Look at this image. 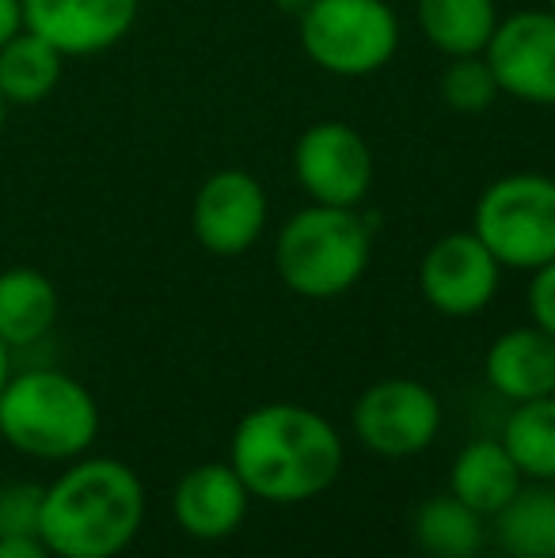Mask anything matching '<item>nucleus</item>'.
<instances>
[{
  "label": "nucleus",
  "instance_id": "nucleus-1",
  "mask_svg": "<svg viewBox=\"0 0 555 558\" xmlns=\"http://www.w3.org/2000/svg\"><path fill=\"white\" fill-rule=\"evenodd\" d=\"M229 463L255 498L293 506L339 478L342 441L324 414L297 403H267L240 418Z\"/></svg>",
  "mask_w": 555,
  "mask_h": 558
},
{
  "label": "nucleus",
  "instance_id": "nucleus-2",
  "mask_svg": "<svg viewBox=\"0 0 555 558\" xmlns=\"http://www.w3.org/2000/svg\"><path fill=\"white\" fill-rule=\"evenodd\" d=\"M145 521V486L119 460H84L43 494L38 536L58 558H114Z\"/></svg>",
  "mask_w": 555,
  "mask_h": 558
},
{
  "label": "nucleus",
  "instance_id": "nucleus-3",
  "mask_svg": "<svg viewBox=\"0 0 555 558\" xmlns=\"http://www.w3.org/2000/svg\"><path fill=\"white\" fill-rule=\"evenodd\" d=\"M373 258V225L358 209L316 206L293 214L275 243L278 278L309 301H331L362 281Z\"/></svg>",
  "mask_w": 555,
  "mask_h": 558
},
{
  "label": "nucleus",
  "instance_id": "nucleus-4",
  "mask_svg": "<svg viewBox=\"0 0 555 558\" xmlns=\"http://www.w3.org/2000/svg\"><path fill=\"white\" fill-rule=\"evenodd\" d=\"M99 434V407L81 380L58 368L8 376L0 391V437L35 460H73Z\"/></svg>",
  "mask_w": 555,
  "mask_h": 558
},
{
  "label": "nucleus",
  "instance_id": "nucleus-5",
  "mask_svg": "<svg viewBox=\"0 0 555 558\" xmlns=\"http://www.w3.org/2000/svg\"><path fill=\"white\" fill-rule=\"evenodd\" d=\"M304 58L342 81L373 76L400 50V20L388 0H312L297 20Z\"/></svg>",
  "mask_w": 555,
  "mask_h": 558
},
{
  "label": "nucleus",
  "instance_id": "nucleus-6",
  "mask_svg": "<svg viewBox=\"0 0 555 558\" xmlns=\"http://www.w3.org/2000/svg\"><path fill=\"white\" fill-rule=\"evenodd\" d=\"M472 232L498 266L536 270L555 258V179L536 171L503 175L475 202Z\"/></svg>",
  "mask_w": 555,
  "mask_h": 558
},
{
  "label": "nucleus",
  "instance_id": "nucleus-7",
  "mask_svg": "<svg viewBox=\"0 0 555 558\" xmlns=\"http://www.w3.org/2000/svg\"><path fill=\"white\" fill-rule=\"evenodd\" d=\"M293 175L316 206L358 209L370 198L377 163H373L370 141L354 125L327 118V122H312L297 137Z\"/></svg>",
  "mask_w": 555,
  "mask_h": 558
},
{
  "label": "nucleus",
  "instance_id": "nucleus-8",
  "mask_svg": "<svg viewBox=\"0 0 555 558\" xmlns=\"http://www.w3.org/2000/svg\"><path fill=\"white\" fill-rule=\"evenodd\" d=\"M498 92L529 107H555V12L533 8L498 20L487 50Z\"/></svg>",
  "mask_w": 555,
  "mask_h": 558
},
{
  "label": "nucleus",
  "instance_id": "nucleus-9",
  "mask_svg": "<svg viewBox=\"0 0 555 558\" xmlns=\"http://www.w3.org/2000/svg\"><path fill=\"white\" fill-rule=\"evenodd\" d=\"M442 407L437 396L419 380H381L358 399L354 407V434L370 452L400 460L415 456L437 437Z\"/></svg>",
  "mask_w": 555,
  "mask_h": 558
},
{
  "label": "nucleus",
  "instance_id": "nucleus-10",
  "mask_svg": "<svg viewBox=\"0 0 555 558\" xmlns=\"http://www.w3.org/2000/svg\"><path fill=\"white\" fill-rule=\"evenodd\" d=\"M267 191L260 179L244 168H221L194 194L191 228L209 255L237 258L255 247L267 228Z\"/></svg>",
  "mask_w": 555,
  "mask_h": 558
},
{
  "label": "nucleus",
  "instance_id": "nucleus-11",
  "mask_svg": "<svg viewBox=\"0 0 555 558\" xmlns=\"http://www.w3.org/2000/svg\"><path fill=\"white\" fill-rule=\"evenodd\" d=\"M498 258L475 232H449L422 255L419 289L442 316H475L498 293Z\"/></svg>",
  "mask_w": 555,
  "mask_h": 558
},
{
  "label": "nucleus",
  "instance_id": "nucleus-12",
  "mask_svg": "<svg viewBox=\"0 0 555 558\" xmlns=\"http://www.w3.org/2000/svg\"><path fill=\"white\" fill-rule=\"evenodd\" d=\"M23 27L65 58H96L134 31L141 0H20Z\"/></svg>",
  "mask_w": 555,
  "mask_h": 558
},
{
  "label": "nucleus",
  "instance_id": "nucleus-13",
  "mask_svg": "<svg viewBox=\"0 0 555 558\" xmlns=\"http://www.w3.org/2000/svg\"><path fill=\"white\" fill-rule=\"evenodd\" d=\"M248 498H252V490L232 463H202L179 478L176 521L186 536L217 544L240 529L248 513Z\"/></svg>",
  "mask_w": 555,
  "mask_h": 558
},
{
  "label": "nucleus",
  "instance_id": "nucleus-14",
  "mask_svg": "<svg viewBox=\"0 0 555 558\" xmlns=\"http://www.w3.org/2000/svg\"><path fill=\"white\" fill-rule=\"evenodd\" d=\"M487 384L514 403L555 396V338L541 327H514L498 335L483 361Z\"/></svg>",
  "mask_w": 555,
  "mask_h": 558
},
{
  "label": "nucleus",
  "instance_id": "nucleus-15",
  "mask_svg": "<svg viewBox=\"0 0 555 558\" xmlns=\"http://www.w3.org/2000/svg\"><path fill=\"white\" fill-rule=\"evenodd\" d=\"M58 289L35 266H12L0 274V342L8 350L35 345L58 324Z\"/></svg>",
  "mask_w": 555,
  "mask_h": 558
},
{
  "label": "nucleus",
  "instance_id": "nucleus-16",
  "mask_svg": "<svg viewBox=\"0 0 555 558\" xmlns=\"http://www.w3.org/2000/svg\"><path fill=\"white\" fill-rule=\"evenodd\" d=\"M65 53L23 27L0 46V96L8 107H38L58 92Z\"/></svg>",
  "mask_w": 555,
  "mask_h": 558
},
{
  "label": "nucleus",
  "instance_id": "nucleus-17",
  "mask_svg": "<svg viewBox=\"0 0 555 558\" xmlns=\"http://www.w3.org/2000/svg\"><path fill=\"white\" fill-rule=\"evenodd\" d=\"M521 490V468L503 441H472L453 463V498L480 517H495Z\"/></svg>",
  "mask_w": 555,
  "mask_h": 558
},
{
  "label": "nucleus",
  "instance_id": "nucleus-18",
  "mask_svg": "<svg viewBox=\"0 0 555 558\" xmlns=\"http://www.w3.org/2000/svg\"><path fill=\"white\" fill-rule=\"evenodd\" d=\"M419 31L445 58L483 53L498 27L495 0H419Z\"/></svg>",
  "mask_w": 555,
  "mask_h": 558
},
{
  "label": "nucleus",
  "instance_id": "nucleus-19",
  "mask_svg": "<svg viewBox=\"0 0 555 558\" xmlns=\"http://www.w3.org/2000/svg\"><path fill=\"white\" fill-rule=\"evenodd\" d=\"M495 517L498 544L514 558H555V483L521 486Z\"/></svg>",
  "mask_w": 555,
  "mask_h": 558
},
{
  "label": "nucleus",
  "instance_id": "nucleus-20",
  "mask_svg": "<svg viewBox=\"0 0 555 558\" xmlns=\"http://www.w3.org/2000/svg\"><path fill=\"white\" fill-rule=\"evenodd\" d=\"M503 445L521 468V475L536 483H555V396L518 403L506 418Z\"/></svg>",
  "mask_w": 555,
  "mask_h": 558
},
{
  "label": "nucleus",
  "instance_id": "nucleus-21",
  "mask_svg": "<svg viewBox=\"0 0 555 558\" xmlns=\"http://www.w3.org/2000/svg\"><path fill=\"white\" fill-rule=\"evenodd\" d=\"M415 539L430 558H475L483 547V521L475 509L445 494V498L422 501L415 517Z\"/></svg>",
  "mask_w": 555,
  "mask_h": 558
},
{
  "label": "nucleus",
  "instance_id": "nucleus-22",
  "mask_svg": "<svg viewBox=\"0 0 555 558\" xmlns=\"http://www.w3.org/2000/svg\"><path fill=\"white\" fill-rule=\"evenodd\" d=\"M437 92H442L445 107H453L457 114H480V111H487L498 96H503L483 53L449 58L442 81H437Z\"/></svg>",
  "mask_w": 555,
  "mask_h": 558
},
{
  "label": "nucleus",
  "instance_id": "nucleus-23",
  "mask_svg": "<svg viewBox=\"0 0 555 558\" xmlns=\"http://www.w3.org/2000/svg\"><path fill=\"white\" fill-rule=\"evenodd\" d=\"M43 486H4L0 490V536H38Z\"/></svg>",
  "mask_w": 555,
  "mask_h": 558
},
{
  "label": "nucleus",
  "instance_id": "nucleus-24",
  "mask_svg": "<svg viewBox=\"0 0 555 558\" xmlns=\"http://www.w3.org/2000/svg\"><path fill=\"white\" fill-rule=\"evenodd\" d=\"M529 312H533V324L555 338V258L533 270V281H529Z\"/></svg>",
  "mask_w": 555,
  "mask_h": 558
},
{
  "label": "nucleus",
  "instance_id": "nucleus-25",
  "mask_svg": "<svg viewBox=\"0 0 555 558\" xmlns=\"http://www.w3.org/2000/svg\"><path fill=\"white\" fill-rule=\"evenodd\" d=\"M0 558H53L43 536H0Z\"/></svg>",
  "mask_w": 555,
  "mask_h": 558
},
{
  "label": "nucleus",
  "instance_id": "nucleus-26",
  "mask_svg": "<svg viewBox=\"0 0 555 558\" xmlns=\"http://www.w3.org/2000/svg\"><path fill=\"white\" fill-rule=\"evenodd\" d=\"M23 31V4L20 0H0V46Z\"/></svg>",
  "mask_w": 555,
  "mask_h": 558
},
{
  "label": "nucleus",
  "instance_id": "nucleus-27",
  "mask_svg": "<svg viewBox=\"0 0 555 558\" xmlns=\"http://www.w3.org/2000/svg\"><path fill=\"white\" fill-rule=\"evenodd\" d=\"M312 0H275V8L281 15H293V20H301L304 12H309Z\"/></svg>",
  "mask_w": 555,
  "mask_h": 558
},
{
  "label": "nucleus",
  "instance_id": "nucleus-28",
  "mask_svg": "<svg viewBox=\"0 0 555 558\" xmlns=\"http://www.w3.org/2000/svg\"><path fill=\"white\" fill-rule=\"evenodd\" d=\"M8 376H12V353H8V345L0 342V391H4Z\"/></svg>",
  "mask_w": 555,
  "mask_h": 558
},
{
  "label": "nucleus",
  "instance_id": "nucleus-29",
  "mask_svg": "<svg viewBox=\"0 0 555 558\" xmlns=\"http://www.w3.org/2000/svg\"><path fill=\"white\" fill-rule=\"evenodd\" d=\"M4 118H8V104H4V96H0V133H4Z\"/></svg>",
  "mask_w": 555,
  "mask_h": 558
},
{
  "label": "nucleus",
  "instance_id": "nucleus-30",
  "mask_svg": "<svg viewBox=\"0 0 555 558\" xmlns=\"http://www.w3.org/2000/svg\"><path fill=\"white\" fill-rule=\"evenodd\" d=\"M548 8H552V12H555V0H548Z\"/></svg>",
  "mask_w": 555,
  "mask_h": 558
}]
</instances>
